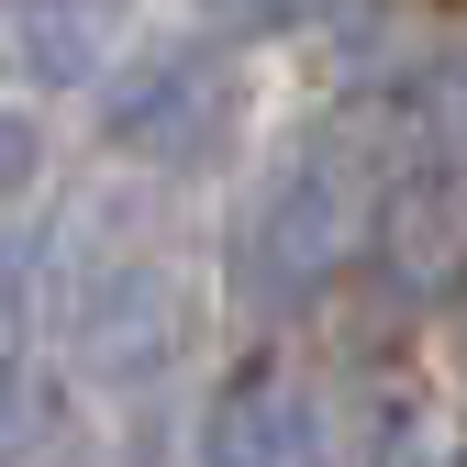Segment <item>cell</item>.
I'll return each mask as SVG.
<instances>
[{"mask_svg":"<svg viewBox=\"0 0 467 467\" xmlns=\"http://www.w3.org/2000/svg\"><path fill=\"white\" fill-rule=\"evenodd\" d=\"M368 201H379V167L357 134H312L289 145L267 179L234 212V301L245 312H312L323 289L357 267V234H368Z\"/></svg>","mask_w":467,"mask_h":467,"instance_id":"obj_1","label":"cell"},{"mask_svg":"<svg viewBox=\"0 0 467 467\" xmlns=\"http://www.w3.org/2000/svg\"><path fill=\"white\" fill-rule=\"evenodd\" d=\"M245 123H256V78H245V56H234V34L156 45V56H134V67L100 89V145L156 167V179H212V167L245 145Z\"/></svg>","mask_w":467,"mask_h":467,"instance_id":"obj_2","label":"cell"},{"mask_svg":"<svg viewBox=\"0 0 467 467\" xmlns=\"http://www.w3.org/2000/svg\"><path fill=\"white\" fill-rule=\"evenodd\" d=\"M78 379L100 400H145L190 368V345H201V278L167 256V245H123V256H100V278H78Z\"/></svg>","mask_w":467,"mask_h":467,"instance_id":"obj_3","label":"cell"},{"mask_svg":"<svg viewBox=\"0 0 467 467\" xmlns=\"http://www.w3.org/2000/svg\"><path fill=\"white\" fill-rule=\"evenodd\" d=\"M357 245L379 256V289L389 301H467V167H412L368 201V234Z\"/></svg>","mask_w":467,"mask_h":467,"instance_id":"obj_4","label":"cell"},{"mask_svg":"<svg viewBox=\"0 0 467 467\" xmlns=\"http://www.w3.org/2000/svg\"><path fill=\"white\" fill-rule=\"evenodd\" d=\"M0 45L34 89H100L134 45V0H0Z\"/></svg>","mask_w":467,"mask_h":467,"instance_id":"obj_5","label":"cell"},{"mask_svg":"<svg viewBox=\"0 0 467 467\" xmlns=\"http://www.w3.org/2000/svg\"><path fill=\"white\" fill-rule=\"evenodd\" d=\"M312 445H323V412L289 368H245L234 389H212V423H201L212 467H278V456H312Z\"/></svg>","mask_w":467,"mask_h":467,"instance_id":"obj_6","label":"cell"},{"mask_svg":"<svg viewBox=\"0 0 467 467\" xmlns=\"http://www.w3.org/2000/svg\"><path fill=\"white\" fill-rule=\"evenodd\" d=\"M56 445H78L67 389H56V379H23V368H0V456H56Z\"/></svg>","mask_w":467,"mask_h":467,"instance_id":"obj_7","label":"cell"},{"mask_svg":"<svg viewBox=\"0 0 467 467\" xmlns=\"http://www.w3.org/2000/svg\"><path fill=\"white\" fill-rule=\"evenodd\" d=\"M34 179H45V123H34L23 100H0V212H23Z\"/></svg>","mask_w":467,"mask_h":467,"instance_id":"obj_8","label":"cell"},{"mask_svg":"<svg viewBox=\"0 0 467 467\" xmlns=\"http://www.w3.org/2000/svg\"><path fill=\"white\" fill-rule=\"evenodd\" d=\"M190 12H201L212 34H234V45H256V34H301L312 0H190Z\"/></svg>","mask_w":467,"mask_h":467,"instance_id":"obj_9","label":"cell"},{"mask_svg":"<svg viewBox=\"0 0 467 467\" xmlns=\"http://www.w3.org/2000/svg\"><path fill=\"white\" fill-rule=\"evenodd\" d=\"M434 134H445V167H467V56L434 67Z\"/></svg>","mask_w":467,"mask_h":467,"instance_id":"obj_10","label":"cell"}]
</instances>
